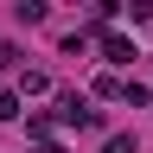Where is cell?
I'll use <instances>...</instances> for the list:
<instances>
[{
	"label": "cell",
	"instance_id": "cell-6",
	"mask_svg": "<svg viewBox=\"0 0 153 153\" xmlns=\"http://www.w3.org/2000/svg\"><path fill=\"white\" fill-rule=\"evenodd\" d=\"M102 153H134V134H108V147Z\"/></svg>",
	"mask_w": 153,
	"mask_h": 153
},
{
	"label": "cell",
	"instance_id": "cell-8",
	"mask_svg": "<svg viewBox=\"0 0 153 153\" xmlns=\"http://www.w3.org/2000/svg\"><path fill=\"white\" fill-rule=\"evenodd\" d=\"M13 57H19V51H13V45H0V70H7V64H13Z\"/></svg>",
	"mask_w": 153,
	"mask_h": 153
},
{
	"label": "cell",
	"instance_id": "cell-4",
	"mask_svg": "<svg viewBox=\"0 0 153 153\" xmlns=\"http://www.w3.org/2000/svg\"><path fill=\"white\" fill-rule=\"evenodd\" d=\"M13 13H19V19H26V26H38V19H45L51 7H45V0H13Z\"/></svg>",
	"mask_w": 153,
	"mask_h": 153
},
{
	"label": "cell",
	"instance_id": "cell-2",
	"mask_svg": "<svg viewBox=\"0 0 153 153\" xmlns=\"http://www.w3.org/2000/svg\"><path fill=\"white\" fill-rule=\"evenodd\" d=\"M102 57L108 64H128V57H140V45H134L128 32H102Z\"/></svg>",
	"mask_w": 153,
	"mask_h": 153
},
{
	"label": "cell",
	"instance_id": "cell-3",
	"mask_svg": "<svg viewBox=\"0 0 153 153\" xmlns=\"http://www.w3.org/2000/svg\"><path fill=\"white\" fill-rule=\"evenodd\" d=\"M96 96H108V102H121V96H128V83H121L115 70H102V76H96Z\"/></svg>",
	"mask_w": 153,
	"mask_h": 153
},
{
	"label": "cell",
	"instance_id": "cell-5",
	"mask_svg": "<svg viewBox=\"0 0 153 153\" xmlns=\"http://www.w3.org/2000/svg\"><path fill=\"white\" fill-rule=\"evenodd\" d=\"M26 102H19V89H0V121H19Z\"/></svg>",
	"mask_w": 153,
	"mask_h": 153
},
{
	"label": "cell",
	"instance_id": "cell-1",
	"mask_svg": "<svg viewBox=\"0 0 153 153\" xmlns=\"http://www.w3.org/2000/svg\"><path fill=\"white\" fill-rule=\"evenodd\" d=\"M57 121H64V128H102V115H96L76 89H64V96H57Z\"/></svg>",
	"mask_w": 153,
	"mask_h": 153
},
{
	"label": "cell",
	"instance_id": "cell-9",
	"mask_svg": "<svg viewBox=\"0 0 153 153\" xmlns=\"http://www.w3.org/2000/svg\"><path fill=\"white\" fill-rule=\"evenodd\" d=\"M96 13H121V0H102V7H96Z\"/></svg>",
	"mask_w": 153,
	"mask_h": 153
},
{
	"label": "cell",
	"instance_id": "cell-10",
	"mask_svg": "<svg viewBox=\"0 0 153 153\" xmlns=\"http://www.w3.org/2000/svg\"><path fill=\"white\" fill-rule=\"evenodd\" d=\"M38 153H57V147H38Z\"/></svg>",
	"mask_w": 153,
	"mask_h": 153
},
{
	"label": "cell",
	"instance_id": "cell-7",
	"mask_svg": "<svg viewBox=\"0 0 153 153\" xmlns=\"http://www.w3.org/2000/svg\"><path fill=\"white\" fill-rule=\"evenodd\" d=\"M128 13L134 19H153V0H128Z\"/></svg>",
	"mask_w": 153,
	"mask_h": 153
}]
</instances>
